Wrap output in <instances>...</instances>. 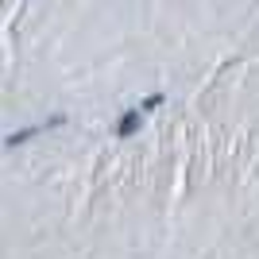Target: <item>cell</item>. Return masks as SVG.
Instances as JSON below:
<instances>
[{"instance_id": "1", "label": "cell", "mask_w": 259, "mask_h": 259, "mask_svg": "<svg viewBox=\"0 0 259 259\" xmlns=\"http://www.w3.org/2000/svg\"><path fill=\"white\" fill-rule=\"evenodd\" d=\"M140 132V112H124L116 120V136H136Z\"/></svg>"}]
</instances>
